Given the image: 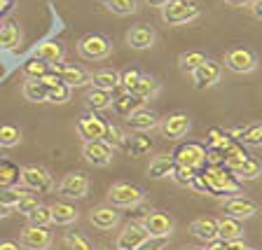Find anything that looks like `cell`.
Instances as JSON below:
<instances>
[{
	"label": "cell",
	"instance_id": "obj_1",
	"mask_svg": "<svg viewBox=\"0 0 262 250\" xmlns=\"http://www.w3.org/2000/svg\"><path fill=\"white\" fill-rule=\"evenodd\" d=\"M199 173L208 187V196L227 199V196L241 192V180L236 178L234 171L225 169V166H204V171H199Z\"/></svg>",
	"mask_w": 262,
	"mask_h": 250
},
{
	"label": "cell",
	"instance_id": "obj_2",
	"mask_svg": "<svg viewBox=\"0 0 262 250\" xmlns=\"http://www.w3.org/2000/svg\"><path fill=\"white\" fill-rule=\"evenodd\" d=\"M202 16V7L194 0H169V5L162 7V19L169 26H185Z\"/></svg>",
	"mask_w": 262,
	"mask_h": 250
},
{
	"label": "cell",
	"instance_id": "obj_3",
	"mask_svg": "<svg viewBox=\"0 0 262 250\" xmlns=\"http://www.w3.org/2000/svg\"><path fill=\"white\" fill-rule=\"evenodd\" d=\"M77 54L87 61H103L113 54V42L105 35L89 33V35L77 40Z\"/></svg>",
	"mask_w": 262,
	"mask_h": 250
},
{
	"label": "cell",
	"instance_id": "obj_4",
	"mask_svg": "<svg viewBox=\"0 0 262 250\" xmlns=\"http://www.w3.org/2000/svg\"><path fill=\"white\" fill-rule=\"evenodd\" d=\"M19 183L24 185V190L35 192V194H49L54 190V178L49 175L47 169L42 166H24L21 175H19Z\"/></svg>",
	"mask_w": 262,
	"mask_h": 250
},
{
	"label": "cell",
	"instance_id": "obj_5",
	"mask_svg": "<svg viewBox=\"0 0 262 250\" xmlns=\"http://www.w3.org/2000/svg\"><path fill=\"white\" fill-rule=\"evenodd\" d=\"M173 162L178 166H187V169L202 171L206 166V147L202 143H180L173 150Z\"/></svg>",
	"mask_w": 262,
	"mask_h": 250
},
{
	"label": "cell",
	"instance_id": "obj_6",
	"mask_svg": "<svg viewBox=\"0 0 262 250\" xmlns=\"http://www.w3.org/2000/svg\"><path fill=\"white\" fill-rule=\"evenodd\" d=\"M143 190L134 183H115L108 192V201L115 208H131L143 201Z\"/></svg>",
	"mask_w": 262,
	"mask_h": 250
},
{
	"label": "cell",
	"instance_id": "obj_7",
	"mask_svg": "<svg viewBox=\"0 0 262 250\" xmlns=\"http://www.w3.org/2000/svg\"><path fill=\"white\" fill-rule=\"evenodd\" d=\"M225 65H227V71L236 73V75H246L257 68V54L253 49L234 47L225 54Z\"/></svg>",
	"mask_w": 262,
	"mask_h": 250
},
{
	"label": "cell",
	"instance_id": "obj_8",
	"mask_svg": "<svg viewBox=\"0 0 262 250\" xmlns=\"http://www.w3.org/2000/svg\"><path fill=\"white\" fill-rule=\"evenodd\" d=\"M89 175L82 173V171H73V173H66L59 183V194L63 199H84L89 194Z\"/></svg>",
	"mask_w": 262,
	"mask_h": 250
},
{
	"label": "cell",
	"instance_id": "obj_9",
	"mask_svg": "<svg viewBox=\"0 0 262 250\" xmlns=\"http://www.w3.org/2000/svg\"><path fill=\"white\" fill-rule=\"evenodd\" d=\"M105 129H108V122H105L103 117H98L96 112H87L77 120V136L84 143L103 141Z\"/></svg>",
	"mask_w": 262,
	"mask_h": 250
},
{
	"label": "cell",
	"instance_id": "obj_10",
	"mask_svg": "<svg viewBox=\"0 0 262 250\" xmlns=\"http://www.w3.org/2000/svg\"><path fill=\"white\" fill-rule=\"evenodd\" d=\"M159 129H162L164 138H171V141H180L185 138L192 129L190 115L187 112H171L166 115L164 120H159Z\"/></svg>",
	"mask_w": 262,
	"mask_h": 250
},
{
	"label": "cell",
	"instance_id": "obj_11",
	"mask_svg": "<svg viewBox=\"0 0 262 250\" xmlns=\"http://www.w3.org/2000/svg\"><path fill=\"white\" fill-rule=\"evenodd\" d=\"M257 203L248 196H241V194H232L227 199H223V213H227L229 218H236V220H248L253 215H257Z\"/></svg>",
	"mask_w": 262,
	"mask_h": 250
},
{
	"label": "cell",
	"instance_id": "obj_12",
	"mask_svg": "<svg viewBox=\"0 0 262 250\" xmlns=\"http://www.w3.org/2000/svg\"><path fill=\"white\" fill-rule=\"evenodd\" d=\"M220 77H223V65L218 61L206 59L194 73H192V82H194V89H211L215 84H220Z\"/></svg>",
	"mask_w": 262,
	"mask_h": 250
},
{
	"label": "cell",
	"instance_id": "obj_13",
	"mask_svg": "<svg viewBox=\"0 0 262 250\" xmlns=\"http://www.w3.org/2000/svg\"><path fill=\"white\" fill-rule=\"evenodd\" d=\"M143 229L147 232V236H159V239H169L173 234V222L166 213L162 211H150L145 218L141 220Z\"/></svg>",
	"mask_w": 262,
	"mask_h": 250
},
{
	"label": "cell",
	"instance_id": "obj_14",
	"mask_svg": "<svg viewBox=\"0 0 262 250\" xmlns=\"http://www.w3.org/2000/svg\"><path fill=\"white\" fill-rule=\"evenodd\" d=\"M52 241H54V236L47 227H31V224H26L21 229V236H19L21 248L28 250H47L52 245Z\"/></svg>",
	"mask_w": 262,
	"mask_h": 250
},
{
	"label": "cell",
	"instance_id": "obj_15",
	"mask_svg": "<svg viewBox=\"0 0 262 250\" xmlns=\"http://www.w3.org/2000/svg\"><path fill=\"white\" fill-rule=\"evenodd\" d=\"M147 239V232L143 229L141 222H126L122 232L115 239V248L117 250H136L143 241Z\"/></svg>",
	"mask_w": 262,
	"mask_h": 250
},
{
	"label": "cell",
	"instance_id": "obj_16",
	"mask_svg": "<svg viewBox=\"0 0 262 250\" xmlns=\"http://www.w3.org/2000/svg\"><path fill=\"white\" fill-rule=\"evenodd\" d=\"M113 152L115 150L103 141H92L82 145V157L92 166H108L113 162Z\"/></svg>",
	"mask_w": 262,
	"mask_h": 250
},
{
	"label": "cell",
	"instance_id": "obj_17",
	"mask_svg": "<svg viewBox=\"0 0 262 250\" xmlns=\"http://www.w3.org/2000/svg\"><path fill=\"white\" fill-rule=\"evenodd\" d=\"M54 73L61 77V82L63 84H68V87H87V84H92V73L87 71V68H82V65H54Z\"/></svg>",
	"mask_w": 262,
	"mask_h": 250
},
{
	"label": "cell",
	"instance_id": "obj_18",
	"mask_svg": "<svg viewBox=\"0 0 262 250\" xmlns=\"http://www.w3.org/2000/svg\"><path fill=\"white\" fill-rule=\"evenodd\" d=\"M89 222L96 229H101V232H110V229H115L120 224V211L115 206H110V203H101V206L92 208Z\"/></svg>",
	"mask_w": 262,
	"mask_h": 250
},
{
	"label": "cell",
	"instance_id": "obj_19",
	"mask_svg": "<svg viewBox=\"0 0 262 250\" xmlns=\"http://www.w3.org/2000/svg\"><path fill=\"white\" fill-rule=\"evenodd\" d=\"M126 44H129L131 49H138V52H143V49H150L155 44V40H157V35H155V31L150 26H145V24H138V26H134L131 31H126Z\"/></svg>",
	"mask_w": 262,
	"mask_h": 250
},
{
	"label": "cell",
	"instance_id": "obj_20",
	"mask_svg": "<svg viewBox=\"0 0 262 250\" xmlns=\"http://www.w3.org/2000/svg\"><path fill=\"white\" fill-rule=\"evenodd\" d=\"M63 54H66L63 44L56 42V40H45V42H40L33 49V59L45 61L47 65H59L63 61Z\"/></svg>",
	"mask_w": 262,
	"mask_h": 250
},
{
	"label": "cell",
	"instance_id": "obj_21",
	"mask_svg": "<svg viewBox=\"0 0 262 250\" xmlns=\"http://www.w3.org/2000/svg\"><path fill=\"white\" fill-rule=\"evenodd\" d=\"M49 213H52V224H59V227H68V224L77 222V218H80V211L68 201L52 203V206H49Z\"/></svg>",
	"mask_w": 262,
	"mask_h": 250
},
{
	"label": "cell",
	"instance_id": "obj_22",
	"mask_svg": "<svg viewBox=\"0 0 262 250\" xmlns=\"http://www.w3.org/2000/svg\"><path fill=\"white\" fill-rule=\"evenodd\" d=\"M126 122H129V126L134 131H150V129H155V126H159L157 112H152V110L145 108V105H141L138 110H134V112L126 117Z\"/></svg>",
	"mask_w": 262,
	"mask_h": 250
},
{
	"label": "cell",
	"instance_id": "obj_23",
	"mask_svg": "<svg viewBox=\"0 0 262 250\" xmlns=\"http://www.w3.org/2000/svg\"><path fill=\"white\" fill-rule=\"evenodd\" d=\"M122 150H124V154H129V157H134V159L145 157V154H150V150H152V141L141 136V133H131V136H124Z\"/></svg>",
	"mask_w": 262,
	"mask_h": 250
},
{
	"label": "cell",
	"instance_id": "obj_24",
	"mask_svg": "<svg viewBox=\"0 0 262 250\" xmlns=\"http://www.w3.org/2000/svg\"><path fill=\"white\" fill-rule=\"evenodd\" d=\"M129 94H134L136 98H141L143 103H145V101H152V98L159 94V82L155 80L152 75H143V73H141L138 82L131 87Z\"/></svg>",
	"mask_w": 262,
	"mask_h": 250
},
{
	"label": "cell",
	"instance_id": "obj_25",
	"mask_svg": "<svg viewBox=\"0 0 262 250\" xmlns=\"http://www.w3.org/2000/svg\"><path fill=\"white\" fill-rule=\"evenodd\" d=\"M229 133L244 147H262V124H251V126H246V129L229 131Z\"/></svg>",
	"mask_w": 262,
	"mask_h": 250
},
{
	"label": "cell",
	"instance_id": "obj_26",
	"mask_svg": "<svg viewBox=\"0 0 262 250\" xmlns=\"http://www.w3.org/2000/svg\"><path fill=\"white\" fill-rule=\"evenodd\" d=\"M143 105L141 98H136L134 94L129 92H122L120 96H115L113 101H110V108H113L115 115H120V117H129L134 110H138Z\"/></svg>",
	"mask_w": 262,
	"mask_h": 250
},
{
	"label": "cell",
	"instance_id": "obj_27",
	"mask_svg": "<svg viewBox=\"0 0 262 250\" xmlns=\"http://www.w3.org/2000/svg\"><path fill=\"white\" fill-rule=\"evenodd\" d=\"M241 236H244V222H241V220L229 218V215H225V218L218 220V239L241 241Z\"/></svg>",
	"mask_w": 262,
	"mask_h": 250
},
{
	"label": "cell",
	"instance_id": "obj_28",
	"mask_svg": "<svg viewBox=\"0 0 262 250\" xmlns=\"http://www.w3.org/2000/svg\"><path fill=\"white\" fill-rule=\"evenodd\" d=\"M19 44H21V28H19V24H14V21L3 24L0 26V49L14 52Z\"/></svg>",
	"mask_w": 262,
	"mask_h": 250
},
{
	"label": "cell",
	"instance_id": "obj_29",
	"mask_svg": "<svg viewBox=\"0 0 262 250\" xmlns=\"http://www.w3.org/2000/svg\"><path fill=\"white\" fill-rule=\"evenodd\" d=\"M190 232L202 241H213L218 239V220L215 218H196L194 222L190 224Z\"/></svg>",
	"mask_w": 262,
	"mask_h": 250
},
{
	"label": "cell",
	"instance_id": "obj_30",
	"mask_svg": "<svg viewBox=\"0 0 262 250\" xmlns=\"http://www.w3.org/2000/svg\"><path fill=\"white\" fill-rule=\"evenodd\" d=\"M176 169V162L171 154H159V157H155L152 162H150V166H147V175L152 180H162V178H169L171 173H173Z\"/></svg>",
	"mask_w": 262,
	"mask_h": 250
},
{
	"label": "cell",
	"instance_id": "obj_31",
	"mask_svg": "<svg viewBox=\"0 0 262 250\" xmlns=\"http://www.w3.org/2000/svg\"><path fill=\"white\" fill-rule=\"evenodd\" d=\"M92 84L96 89H103V92L113 94L115 89H120V73L113 71V68L96 71V73H92Z\"/></svg>",
	"mask_w": 262,
	"mask_h": 250
},
{
	"label": "cell",
	"instance_id": "obj_32",
	"mask_svg": "<svg viewBox=\"0 0 262 250\" xmlns=\"http://www.w3.org/2000/svg\"><path fill=\"white\" fill-rule=\"evenodd\" d=\"M47 84H45L42 80H26L21 87V94L26 101H31V103H45L47 101Z\"/></svg>",
	"mask_w": 262,
	"mask_h": 250
},
{
	"label": "cell",
	"instance_id": "obj_33",
	"mask_svg": "<svg viewBox=\"0 0 262 250\" xmlns=\"http://www.w3.org/2000/svg\"><path fill=\"white\" fill-rule=\"evenodd\" d=\"M246 159H248V150H246L244 145H239V143H232V145L227 147V152H225V162H223V166L236 173V171L241 169V164H244Z\"/></svg>",
	"mask_w": 262,
	"mask_h": 250
},
{
	"label": "cell",
	"instance_id": "obj_34",
	"mask_svg": "<svg viewBox=\"0 0 262 250\" xmlns=\"http://www.w3.org/2000/svg\"><path fill=\"white\" fill-rule=\"evenodd\" d=\"M110 101H113L110 92H103V89H96V87H92L87 92V96H84V103H87V108L92 110V112L108 110L110 108Z\"/></svg>",
	"mask_w": 262,
	"mask_h": 250
},
{
	"label": "cell",
	"instance_id": "obj_35",
	"mask_svg": "<svg viewBox=\"0 0 262 250\" xmlns=\"http://www.w3.org/2000/svg\"><path fill=\"white\" fill-rule=\"evenodd\" d=\"M19 175H21V169H19L16 164L0 159V190H3V187H16Z\"/></svg>",
	"mask_w": 262,
	"mask_h": 250
},
{
	"label": "cell",
	"instance_id": "obj_36",
	"mask_svg": "<svg viewBox=\"0 0 262 250\" xmlns=\"http://www.w3.org/2000/svg\"><path fill=\"white\" fill-rule=\"evenodd\" d=\"M98 3H101L108 12H113V14H117V16H129L138 10L136 0H98Z\"/></svg>",
	"mask_w": 262,
	"mask_h": 250
},
{
	"label": "cell",
	"instance_id": "obj_37",
	"mask_svg": "<svg viewBox=\"0 0 262 250\" xmlns=\"http://www.w3.org/2000/svg\"><path fill=\"white\" fill-rule=\"evenodd\" d=\"M262 175V162L257 157H253V154H248V159H246L244 164H241V169L236 171V178L244 183V180H255Z\"/></svg>",
	"mask_w": 262,
	"mask_h": 250
},
{
	"label": "cell",
	"instance_id": "obj_38",
	"mask_svg": "<svg viewBox=\"0 0 262 250\" xmlns=\"http://www.w3.org/2000/svg\"><path fill=\"white\" fill-rule=\"evenodd\" d=\"M204 61H206V54H204V52H183V54L178 56V68L183 73H190L192 75Z\"/></svg>",
	"mask_w": 262,
	"mask_h": 250
},
{
	"label": "cell",
	"instance_id": "obj_39",
	"mask_svg": "<svg viewBox=\"0 0 262 250\" xmlns=\"http://www.w3.org/2000/svg\"><path fill=\"white\" fill-rule=\"evenodd\" d=\"M234 143V138H232V133L229 131H220V129H211V133H208V145L206 150H223V152H227V147Z\"/></svg>",
	"mask_w": 262,
	"mask_h": 250
},
{
	"label": "cell",
	"instance_id": "obj_40",
	"mask_svg": "<svg viewBox=\"0 0 262 250\" xmlns=\"http://www.w3.org/2000/svg\"><path fill=\"white\" fill-rule=\"evenodd\" d=\"M21 73L26 75V80H42V77L49 73V65L45 63V61L33 59V56H31V59L21 65Z\"/></svg>",
	"mask_w": 262,
	"mask_h": 250
},
{
	"label": "cell",
	"instance_id": "obj_41",
	"mask_svg": "<svg viewBox=\"0 0 262 250\" xmlns=\"http://www.w3.org/2000/svg\"><path fill=\"white\" fill-rule=\"evenodd\" d=\"M61 248L63 250H94V245L87 236L77 234V232H68L63 236V241H61Z\"/></svg>",
	"mask_w": 262,
	"mask_h": 250
},
{
	"label": "cell",
	"instance_id": "obj_42",
	"mask_svg": "<svg viewBox=\"0 0 262 250\" xmlns=\"http://www.w3.org/2000/svg\"><path fill=\"white\" fill-rule=\"evenodd\" d=\"M26 218H28V224H31V227H49V224H52V213H49V206H42V203H40L35 211L28 213Z\"/></svg>",
	"mask_w": 262,
	"mask_h": 250
},
{
	"label": "cell",
	"instance_id": "obj_43",
	"mask_svg": "<svg viewBox=\"0 0 262 250\" xmlns=\"http://www.w3.org/2000/svg\"><path fill=\"white\" fill-rule=\"evenodd\" d=\"M21 143V131L12 124L0 126V147H14Z\"/></svg>",
	"mask_w": 262,
	"mask_h": 250
},
{
	"label": "cell",
	"instance_id": "obj_44",
	"mask_svg": "<svg viewBox=\"0 0 262 250\" xmlns=\"http://www.w3.org/2000/svg\"><path fill=\"white\" fill-rule=\"evenodd\" d=\"M47 101L49 103H68L71 101V87L68 84H63V82H59L56 87H49L47 92Z\"/></svg>",
	"mask_w": 262,
	"mask_h": 250
},
{
	"label": "cell",
	"instance_id": "obj_45",
	"mask_svg": "<svg viewBox=\"0 0 262 250\" xmlns=\"http://www.w3.org/2000/svg\"><path fill=\"white\" fill-rule=\"evenodd\" d=\"M24 194H26V192L16 190V187H3V190H0V206L3 208H14Z\"/></svg>",
	"mask_w": 262,
	"mask_h": 250
},
{
	"label": "cell",
	"instance_id": "obj_46",
	"mask_svg": "<svg viewBox=\"0 0 262 250\" xmlns=\"http://www.w3.org/2000/svg\"><path fill=\"white\" fill-rule=\"evenodd\" d=\"M199 173L196 169H187V166H178L176 164V169H173V173H171V178L178 183V185H183V187H190V183H192V178Z\"/></svg>",
	"mask_w": 262,
	"mask_h": 250
},
{
	"label": "cell",
	"instance_id": "obj_47",
	"mask_svg": "<svg viewBox=\"0 0 262 250\" xmlns=\"http://www.w3.org/2000/svg\"><path fill=\"white\" fill-rule=\"evenodd\" d=\"M122 141H124V133H122L120 126H113L108 124V129H105V136H103V143H108L110 147H122Z\"/></svg>",
	"mask_w": 262,
	"mask_h": 250
},
{
	"label": "cell",
	"instance_id": "obj_48",
	"mask_svg": "<svg viewBox=\"0 0 262 250\" xmlns=\"http://www.w3.org/2000/svg\"><path fill=\"white\" fill-rule=\"evenodd\" d=\"M138 77H141V71H136V68H129V71L120 73V89L122 92H131V87L138 82Z\"/></svg>",
	"mask_w": 262,
	"mask_h": 250
},
{
	"label": "cell",
	"instance_id": "obj_49",
	"mask_svg": "<svg viewBox=\"0 0 262 250\" xmlns=\"http://www.w3.org/2000/svg\"><path fill=\"white\" fill-rule=\"evenodd\" d=\"M40 206V201H38V199H35V196H33V194H24L21 196V199H19V203H16V211H19V213H21V215H28V213H31V211H35V208H38Z\"/></svg>",
	"mask_w": 262,
	"mask_h": 250
},
{
	"label": "cell",
	"instance_id": "obj_50",
	"mask_svg": "<svg viewBox=\"0 0 262 250\" xmlns=\"http://www.w3.org/2000/svg\"><path fill=\"white\" fill-rule=\"evenodd\" d=\"M166 241H169V239H159V236H147V239L143 241V243L138 245L136 250H164Z\"/></svg>",
	"mask_w": 262,
	"mask_h": 250
},
{
	"label": "cell",
	"instance_id": "obj_51",
	"mask_svg": "<svg viewBox=\"0 0 262 250\" xmlns=\"http://www.w3.org/2000/svg\"><path fill=\"white\" fill-rule=\"evenodd\" d=\"M248 7H251V14L255 16V19H260V21H262V0H253Z\"/></svg>",
	"mask_w": 262,
	"mask_h": 250
},
{
	"label": "cell",
	"instance_id": "obj_52",
	"mask_svg": "<svg viewBox=\"0 0 262 250\" xmlns=\"http://www.w3.org/2000/svg\"><path fill=\"white\" fill-rule=\"evenodd\" d=\"M0 250H24L19 241H0Z\"/></svg>",
	"mask_w": 262,
	"mask_h": 250
},
{
	"label": "cell",
	"instance_id": "obj_53",
	"mask_svg": "<svg viewBox=\"0 0 262 250\" xmlns=\"http://www.w3.org/2000/svg\"><path fill=\"white\" fill-rule=\"evenodd\" d=\"M225 250H246L244 241H227V248Z\"/></svg>",
	"mask_w": 262,
	"mask_h": 250
},
{
	"label": "cell",
	"instance_id": "obj_54",
	"mask_svg": "<svg viewBox=\"0 0 262 250\" xmlns=\"http://www.w3.org/2000/svg\"><path fill=\"white\" fill-rule=\"evenodd\" d=\"M227 5H232V7H248L253 3V0H225Z\"/></svg>",
	"mask_w": 262,
	"mask_h": 250
},
{
	"label": "cell",
	"instance_id": "obj_55",
	"mask_svg": "<svg viewBox=\"0 0 262 250\" xmlns=\"http://www.w3.org/2000/svg\"><path fill=\"white\" fill-rule=\"evenodd\" d=\"M145 5L147 7H159V10H162L164 5H169V0H145Z\"/></svg>",
	"mask_w": 262,
	"mask_h": 250
},
{
	"label": "cell",
	"instance_id": "obj_56",
	"mask_svg": "<svg viewBox=\"0 0 262 250\" xmlns=\"http://www.w3.org/2000/svg\"><path fill=\"white\" fill-rule=\"evenodd\" d=\"M12 3H14V0H0V14H5V12L12 7Z\"/></svg>",
	"mask_w": 262,
	"mask_h": 250
},
{
	"label": "cell",
	"instance_id": "obj_57",
	"mask_svg": "<svg viewBox=\"0 0 262 250\" xmlns=\"http://www.w3.org/2000/svg\"><path fill=\"white\" fill-rule=\"evenodd\" d=\"M5 215H7V208H3V206H0V218H5Z\"/></svg>",
	"mask_w": 262,
	"mask_h": 250
},
{
	"label": "cell",
	"instance_id": "obj_58",
	"mask_svg": "<svg viewBox=\"0 0 262 250\" xmlns=\"http://www.w3.org/2000/svg\"><path fill=\"white\" fill-rule=\"evenodd\" d=\"M183 250H202V248H192V245H187V248H183Z\"/></svg>",
	"mask_w": 262,
	"mask_h": 250
},
{
	"label": "cell",
	"instance_id": "obj_59",
	"mask_svg": "<svg viewBox=\"0 0 262 250\" xmlns=\"http://www.w3.org/2000/svg\"><path fill=\"white\" fill-rule=\"evenodd\" d=\"M246 250H253V248H246Z\"/></svg>",
	"mask_w": 262,
	"mask_h": 250
},
{
	"label": "cell",
	"instance_id": "obj_60",
	"mask_svg": "<svg viewBox=\"0 0 262 250\" xmlns=\"http://www.w3.org/2000/svg\"><path fill=\"white\" fill-rule=\"evenodd\" d=\"M0 157H3V154H0Z\"/></svg>",
	"mask_w": 262,
	"mask_h": 250
}]
</instances>
